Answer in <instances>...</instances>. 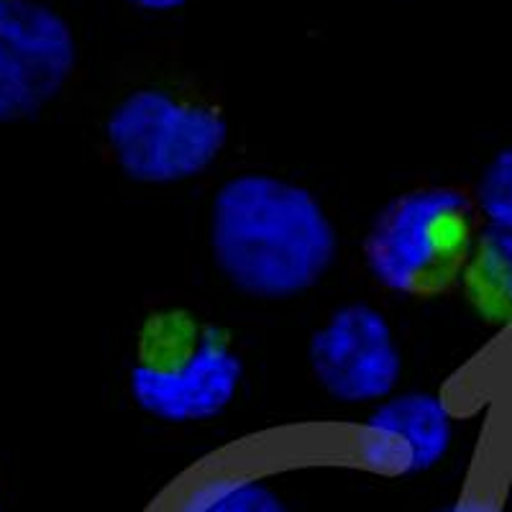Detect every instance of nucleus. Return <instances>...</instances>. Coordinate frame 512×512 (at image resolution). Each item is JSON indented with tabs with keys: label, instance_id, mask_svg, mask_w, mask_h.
<instances>
[{
	"label": "nucleus",
	"instance_id": "f257e3e1",
	"mask_svg": "<svg viewBox=\"0 0 512 512\" xmlns=\"http://www.w3.org/2000/svg\"><path fill=\"white\" fill-rule=\"evenodd\" d=\"M210 249L244 295L287 300L313 290L338 254V233L305 187L272 175H239L216 192Z\"/></svg>",
	"mask_w": 512,
	"mask_h": 512
},
{
	"label": "nucleus",
	"instance_id": "f03ea898",
	"mask_svg": "<svg viewBox=\"0 0 512 512\" xmlns=\"http://www.w3.org/2000/svg\"><path fill=\"white\" fill-rule=\"evenodd\" d=\"M244 361L231 333L182 305L154 310L136 338L128 390L164 423H200L236 400Z\"/></svg>",
	"mask_w": 512,
	"mask_h": 512
},
{
	"label": "nucleus",
	"instance_id": "7ed1b4c3",
	"mask_svg": "<svg viewBox=\"0 0 512 512\" xmlns=\"http://www.w3.org/2000/svg\"><path fill=\"white\" fill-rule=\"evenodd\" d=\"M482 228L477 198L469 190L415 187L379 213L364 241V256L387 290L433 300L461 287Z\"/></svg>",
	"mask_w": 512,
	"mask_h": 512
},
{
	"label": "nucleus",
	"instance_id": "20e7f679",
	"mask_svg": "<svg viewBox=\"0 0 512 512\" xmlns=\"http://www.w3.org/2000/svg\"><path fill=\"white\" fill-rule=\"evenodd\" d=\"M118 169L141 185H175L221 157L228 123L218 108L159 88L126 95L105 121Z\"/></svg>",
	"mask_w": 512,
	"mask_h": 512
},
{
	"label": "nucleus",
	"instance_id": "39448f33",
	"mask_svg": "<svg viewBox=\"0 0 512 512\" xmlns=\"http://www.w3.org/2000/svg\"><path fill=\"white\" fill-rule=\"evenodd\" d=\"M75 67L77 41L62 13L41 0H0V126L39 116Z\"/></svg>",
	"mask_w": 512,
	"mask_h": 512
},
{
	"label": "nucleus",
	"instance_id": "423d86ee",
	"mask_svg": "<svg viewBox=\"0 0 512 512\" xmlns=\"http://www.w3.org/2000/svg\"><path fill=\"white\" fill-rule=\"evenodd\" d=\"M308 359L320 390L346 405L390 397L402 374L390 320L364 303L338 308L310 338Z\"/></svg>",
	"mask_w": 512,
	"mask_h": 512
},
{
	"label": "nucleus",
	"instance_id": "0eeeda50",
	"mask_svg": "<svg viewBox=\"0 0 512 512\" xmlns=\"http://www.w3.org/2000/svg\"><path fill=\"white\" fill-rule=\"evenodd\" d=\"M451 431V415L436 395L392 397L359 431L361 461L384 474L425 472L446 456Z\"/></svg>",
	"mask_w": 512,
	"mask_h": 512
},
{
	"label": "nucleus",
	"instance_id": "6e6552de",
	"mask_svg": "<svg viewBox=\"0 0 512 512\" xmlns=\"http://www.w3.org/2000/svg\"><path fill=\"white\" fill-rule=\"evenodd\" d=\"M479 320L512 326V228L484 223L461 282Z\"/></svg>",
	"mask_w": 512,
	"mask_h": 512
},
{
	"label": "nucleus",
	"instance_id": "1a4fd4ad",
	"mask_svg": "<svg viewBox=\"0 0 512 512\" xmlns=\"http://www.w3.org/2000/svg\"><path fill=\"white\" fill-rule=\"evenodd\" d=\"M182 512H287V507L264 484L218 477L200 484L187 497Z\"/></svg>",
	"mask_w": 512,
	"mask_h": 512
},
{
	"label": "nucleus",
	"instance_id": "9d476101",
	"mask_svg": "<svg viewBox=\"0 0 512 512\" xmlns=\"http://www.w3.org/2000/svg\"><path fill=\"white\" fill-rule=\"evenodd\" d=\"M474 198L484 221L512 228V144L500 149L484 167Z\"/></svg>",
	"mask_w": 512,
	"mask_h": 512
},
{
	"label": "nucleus",
	"instance_id": "9b49d317",
	"mask_svg": "<svg viewBox=\"0 0 512 512\" xmlns=\"http://www.w3.org/2000/svg\"><path fill=\"white\" fill-rule=\"evenodd\" d=\"M128 6L141 8V11H154V13H169L177 8L187 6L190 0H126Z\"/></svg>",
	"mask_w": 512,
	"mask_h": 512
},
{
	"label": "nucleus",
	"instance_id": "f8f14e48",
	"mask_svg": "<svg viewBox=\"0 0 512 512\" xmlns=\"http://www.w3.org/2000/svg\"><path fill=\"white\" fill-rule=\"evenodd\" d=\"M438 512H502L500 507L489 505V502L484 500H459L454 502V505L443 507V510Z\"/></svg>",
	"mask_w": 512,
	"mask_h": 512
}]
</instances>
